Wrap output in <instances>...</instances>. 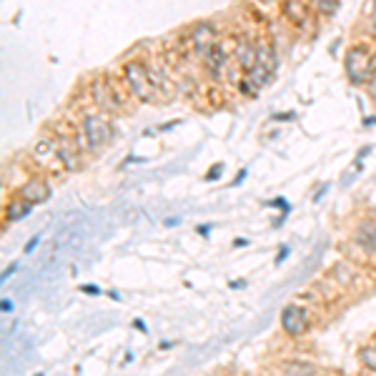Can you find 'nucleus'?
<instances>
[{"instance_id":"f257e3e1","label":"nucleus","mask_w":376,"mask_h":376,"mask_svg":"<svg viewBox=\"0 0 376 376\" xmlns=\"http://www.w3.org/2000/svg\"><path fill=\"white\" fill-rule=\"evenodd\" d=\"M128 100L131 96L125 93L123 83H120L118 75H93L88 80V103H91L96 111L106 113V116H120V113H128Z\"/></svg>"},{"instance_id":"f03ea898","label":"nucleus","mask_w":376,"mask_h":376,"mask_svg":"<svg viewBox=\"0 0 376 376\" xmlns=\"http://www.w3.org/2000/svg\"><path fill=\"white\" fill-rule=\"evenodd\" d=\"M118 78L123 83L125 93L136 103H156L159 100V93L153 88L151 73H148V63L143 58L123 60L118 68Z\"/></svg>"},{"instance_id":"7ed1b4c3","label":"nucleus","mask_w":376,"mask_h":376,"mask_svg":"<svg viewBox=\"0 0 376 376\" xmlns=\"http://www.w3.org/2000/svg\"><path fill=\"white\" fill-rule=\"evenodd\" d=\"M343 73L354 88H364L376 73V46L366 40H354L343 55Z\"/></svg>"},{"instance_id":"20e7f679","label":"nucleus","mask_w":376,"mask_h":376,"mask_svg":"<svg viewBox=\"0 0 376 376\" xmlns=\"http://www.w3.org/2000/svg\"><path fill=\"white\" fill-rule=\"evenodd\" d=\"M75 123L83 128V133H86L93 156H98V153L113 141V136H116V131H113V123H111V116L96 111L91 103H86L83 108H78Z\"/></svg>"},{"instance_id":"39448f33","label":"nucleus","mask_w":376,"mask_h":376,"mask_svg":"<svg viewBox=\"0 0 376 376\" xmlns=\"http://www.w3.org/2000/svg\"><path fill=\"white\" fill-rule=\"evenodd\" d=\"M48 131L53 133L55 145H58V153H60V161H63V168L66 173H78L83 165H86V156L83 151L78 148L75 143V136H73V123L68 118L63 120H55V123L48 125Z\"/></svg>"},{"instance_id":"423d86ee","label":"nucleus","mask_w":376,"mask_h":376,"mask_svg":"<svg viewBox=\"0 0 376 376\" xmlns=\"http://www.w3.org/2000/svg\"><path fill=\"white\" fill-rule=\"evenodd\" d=\"M30 165L38 173H46V176H63L66 173L58 145H55V138L51 131H43L33 141V145H30Z\"/></svg>"},{"instance_id":"0eeeda50","label":"nucleus","mask_w":376,"mask_h":376,"mask_svg":"<svg viewBox=\"0 0 376 376\" xmlns=\"http://www.w3.org/2000/svg\"><path fill=\"white\" fill-rule=\"evenodd\" d=\"M186 51L191 53V58L204 60L208 55L216 43H221V28H218L216 20H196L191 26L186 28Z\"/></svg>"},{"instance_id":"6e6552de","label":"nucleus","mask_w":376,"mask_h":376,"mask_svg":"<svg viewBox=\"0 0 376 376\" xmlns=\"http://www.w3.org/2000/svg\"><path fill=\"white\" fill-rule=\"evenodd\" d=\"M278 18L284 20L286 28H291L294 33L301 35H311L314 26L319 23L306 0H281L278 3Z\"/></svg>"},{"instance_id":"1a4fd4ad","label":"nucleus","mask_w":376,"mask_h":376,"mask_svg":"<svg viewBox=\"0 0 376 376\" xmlns=\"http://www.w3.org/2000/svg\"><path fill=\"white\" fill-rule=\"evenodd\" d=\"M278 326L289 339H301L314 329V316H311V306L301 301H291L278 314Z\"/></svg>"},{"instance_id":"9d476101","label":"nucleus","mask_w":376,"mask_h":376,"mask_svg":"<svg viewBox=\"0 0 376 376\" xmlns=\"http://www.w3.org/2000/svg\"><path fill=\"white\" fill-rule=\"evenodd\" d=\"M326 276L343 291V294H349V291H366L369 289V276H366V271L361 269V264L357 261H337L334 266H329V274Z\"/></svg>"},{"instance_id":"9b49d317","label":"nucleus","mask_w":376,"mask_h":376,"mask_svg":"<svg viewBox=\"0 0 376 376\" xmlns=\"http://www.w3.org/2000/svg\"><path fill=\"white\" fill-rule=\"evenodd\" d=\"M15 196H20L23 201H28V204L40 206L53 196V186H51L46 173L33 171V173H28L26 179L15 186Z\"/></svg>"},{"instance_id":"f8f14e48","label":"nucleus","mask_w":376,"mask_h":376,"mask_svg":"<svg viewBox=\"0 0 376 376\" xmlns=\"http://www.w3.org/2000/svg\"><path fill=\"white\" fill-rule=\"evenodd\" d=\"M258 55V35H253L251 30H241L233 35L231 40V58L244 73H249L251 68L256 66Z\"/></svg>"},{"instance_id":"ddd939ff","label":"nucleus","mask_w":376,"mask_h":376,"mask_svg":"<svg viewBox=\"0 0 376 376\" xmlns=\"http://www.w3.org/2000/svg\"><path fill=\"white\" fill-rule=\"evenodd\" d=\"M229 63H231V48L226 46V40L216 43V46L208 51V55L201 60L206 78L211 80V83H216V86H221L226 80V68H229Z\"/></svg>"},{"instance_id":"4468645a","label":"nucleus","mask_w":376,"mask_h":376,"mask_svg":"<svg viewBox=\"0 0 376 376\" xmlns=\"http://www.w3.org/2000/svg\"><path fill=\"white\" fill-rule=\"evenodd\" d=\"M357 40H366L376 46V0H366L361 8V18L357 23Z\"/></svg>"},{"instance_id":"2eb2a0df","label":"nucleus","mask_w":376,"mask_h":376,"mask_svg":"<svg viewBox=\"0 0 376 376\" xmlns=\"http://www.w3.org/2000/svg\"><path fill=\"white\" fill-rule=\"evenodd\" d=\"M35 206L33 204H28V201H23L20 196H10L3 204V224H18V221H23V218H28L30 213H33Z\"/></svg>"},{"instance_id":"dca6fc26","label":"nucleus","mask_w":376,"mask_h":376,"mask_svg":"<svg viewBox=\"0 0 376 376\" xmlns=\"http://www.w3.org/2000/svg\"><path fill=\"white\" fill-rule=\"evenodd\" d=\"M306 3H309V8L314 10L319 23L331 20L339 13V8H341V0H306Z\"/></svg>"},{"instance_id":"f3484780","label":"nucleus","mask_w":376,"mask_h":376,"mask_svg":"<svg viewBox=\"0 0 376 376\" xmlns=\"http://www.w3.org/2000/svg\"><path fill=\"white\" fill-rule=\"evenodd\" d=\"M284 374L286 376H321V369L316 364L301 361V359H291L284 364Z\"/></svg>"},{"instance_id":"a211bd4d","label":"nucleus","mask_w":376,"mask_h":376,"mask_svg":"<svg viewBox=\"0 0 376 376\" xmlns=\"http://www.w3.org/2000/svg\"><path fill=\"white\" fill-rule=\"evenodd\" d=\"M357 361L364 369V374L376 376V346L374 343H364L357 349Z\"/></svg>"},{"instance_id":"6ab92c4d","label":"nucleus","mask_w":376,"mask_h":376,"mask_svg":"<svg viewBox=\"0 0 376 376\" xmlns=\"http://www.w3.org/2000/svg\"><path fill=\"white\" fill-rule=\"evenodd\" d=\"M258 91H261V88H258L256 83H253V80H251L249 75L244 73V78L238 80V86H236V93H238V96H241V98H256Z\"/></svg>"},{"instance_id":"aec40b11","label":"nucleus","mask_w":376,"mask_h":376,"mask_svg":"<svg viewBox=\"0 0 376 376\" xmlns=\"http://www.w3.org/2000/svg\"><path fill=\"white\" fill-rule=\"evenodd\" d=\"M221 176H224V163H213L211 168L206 171V181H208V183H216Z\"/></svg>"},{"instance_id":"412c9836","label":"nucleus","mask_w":376,"mask_h":376,"mask_svg":"<svg viewBox=\"0 0 376 376\" xmlns=\"http://www.w3.org/2000/svg\"><path fill=\"white\" fill-rule=\"evenodd\" d=\"M289 256H291V246H289V244L278 246V253H276V261H274V264H276V266H284L286 258H289Z\"/></svg>"},{"instance_id":"4be33fe9","label":"nucleus","mask_w":376,"mask_h":376,"mask_svg":"<svg viewBox=\"0 0 376 376\" xmlns=\"http://www.w3.org/2000/svg\"><path fill=\"white\" fill-rule=\"evenodd\" d=\"M40 241H43V236H40V233H35V236L30 238L26 246H23V253H26V256H30V253H33V251L40 246Z\"/></svg>"},{"instance_id":"5701e85b","label":"nucleus","mask_w":376,"mask_h":376,"mask_svg":"<svg viewBox=\"0 0 376 376\" xmlns=\"http://www.w3.org/2000/svg\"><path fill=\"white\" fill-rule=\"evenodd\" d=\"M271 206H274V208H281V211H284V216H289V213H291V204L286 201L284 196L274 198V201H271Z\"/></svg>"},{"instance_id":"b1692460","label":"nucleus","mask_w":376,"mask_h":376,"mask_svg":"<svg viewBox=\"0 0 376 376\" xmlns=\"http://www.w3.org/2000/svg\"><path fill=\"white\" fill-rule=\"evenodd\" d=\"M80 291H83L86 296H100V294H103V289H100L98 284H83L80 286Z\"/></svg>"},{"instance_id":"393cba45","label":"nucleus","mask_w":376,"mask_h":376,"mask_svg":"<svg viewBox=\"0 0 376 376\" xmlns=\"http://www.w3.org/2000/svg\"><path fill=\"white\" fill-rule=\"evenodd\" d=\"M364 91H366V96L371 98V103H376V73H374V78H371L369 83L364 86Z\"/></svg>"},{"instance_id":"a878e982","label":"nucleus","mask_w":376,"mask_h":376,"mask_svg":"<svg viewBox=\"0 0 376 376\" xmlns=\"http://www.w3.org/2000/svg\"><path fill=\"white\" fill-rule=\"evenodd\" d=\"M0 311H3V314H13L15 311V304H13V298H3V301H0Z\"/></svg>"},{"instance_id":"bb28decb","label":"nucleus","mask_w":376,"mask_h":376,"mask_svg":"<svg viewBox=\"0 0 376 376\" xmlns=\"http://www.w3.org/2000/svg\"><path fill=\"white\" fill-rule=\"evenodd\" d=\"M15 271H18V264H15V261H13V264H10V266H6V271H3V276H0V281L6 284L8 278H10V276H13V274H15Z\"/></svg>"},{"instance_id":"cd10ccee","label":"nucleus","mask_w":376,"mask_h":376,"mask_svg":"<svg viewBox=\"0 0 376 376\" xmlns=\"http://www.w3.org/2000/svg\"><path fill=\"white\" fill-rule=\"evenodd\" d=\"M211 231H213V226L211 224H201V226H196V233L198 236H211Z\"/></svg>"},{"instance_id":"c85d7f7f","label":"nucleus","mask_w":376,"mask_h":376,"mask_svg":"<svg viewBox=\"0 0 376 376\" xmlns=\"http://www.w3.org/2000/svg\"><path fill=\"white\" fill-rule=\"evenodd\" d=\"M256 6H261V8H278V3L281 0H253Z\"/></svg>"},{"instance_id":"c756f323","label":"nucleus","mask_w":376,"mask_h":376,"mask_svg":"<svg viewBox=\"0 0 376 376\" xmlns=\"http://www.w3.org/2000/svg\"><path fill=\"white\" fill-rule=\"evenodd\" d=\"M133 329L141 331V334H145V331H148V326H145L143 319H133Z\"/></svg>"},{"instance_id":"7c9ffc66","label":"nucleus","mask_w":376,"mask_h":376,"mask_svg":"<svg viewBox=\"0 0 376 376\" xmlns=\"http://www.w3.org/2000/svg\"><path fill=\"white\" fill-rule=\"evenodd\" d=\"M244 286H246V281H244V278H233V281H229V289H244Z\"/></svg>"},{"instance_id":"2f4dec72","label":"nucleus","mask_w":376,"mask_h":376,"mask_svg":"<svg viewBox=\"0 0 376 376\" xmlns=\"http://www.w3.org/2000/svg\"><path fill=\"white\" fill-rule=\"evenodd\" d=\"M246 176H249V171H246V168H244V171H238V176H236V181H233V186H241V183H244Z\"/></svg>"},{"instance_id":"473e14b6","label":"nucleus","mask_w":376,"mask_h":376,"mask_svg":"<svg viewBox=\"0 0 376 376\" xmlns=\"http://www.w3.org/2000/svg\"><path fill=\"white\" fill-rule=\"evenodd\" d=\"M244 246H249V238H236L233 241V249H244Z\"/></svg>"},{"instance_id":"72a5a7b5","label":"nucleus","mask_w":376,"mask_h":376,"mask_svg":"<svg viewBox=\"0 0 376 376\" xmlns=\"http://www.w3.org/2000/svg\"><path fill=\"white\" fill-rule=\"evenodd\" d=\"M181 224V218L179 216H173V218H165V226H168V229H173V226H179Z\"/></svg>"},{"instance_id":"f704fd0d","label":"nucleus","mask_w":376,"mask_h":376,"mask_svg":"<svg viewBox=\"0 0 376 376\" xmlns=\"http://www.w3.org/2000/svg\"><path fill=\"white\" fill-rule=\"evenodd\" d=\"M326 191H329V186L323 183L321 188H319V191H316V196H314V201H321V198H323V193H326Z\"/></svg>"},{"instance_id":"c9c22d12","label":"nucleus","mask_w":376,"mask_h":376,"mask_svg":"<svg viewBox=\"0 0 376 376\" xmlns=\"http://www.w3.org/2000/svg\"><path fill=\"white\" fill-rule=\"evenodd\" d=\"M294 118V113H278V116H274V120H291Z\"/></svg>"},{"instance_id":"e433bc0d","label":"nucleus","mask_w":376,"mask_h":376,"mask_svg":"<svg viewBox=\"0 0 376 376\" xmlns=\"http://www.w3.org/2000/svg\"><path fill=\"white\" fill-rule=\"evenodd\" d=\"M364 125H376V116H371V118H364Z\"/></svg>"},{"instance_id":"4c0bfd02","label":"nucleus","mask_w":376,"mask_h":376,"mask_svg":"<svg viewBox=\"0 0 376 376\" xmlns=\"http://www.w3.org/2000/svg\"><path fill=\"white\" fill-rule=\"evenodd\" d=\"M371 343H374V346H376V334H374V341H371Z\"/></svg>"},{"instance_id":"58836bf2","label":"nucleus","mask_w":376,"mask_h":376,"mask_svg":"<svg viewBox=\"0 0 376 376\" xmlns=\"http://www.w3.org/2000/svg\"><path fill=\"white\" fill-rule=\"evenodd\" d=\"M35 376H46V374H35Z\"/></svg>"}]
</instances>
